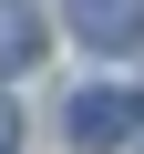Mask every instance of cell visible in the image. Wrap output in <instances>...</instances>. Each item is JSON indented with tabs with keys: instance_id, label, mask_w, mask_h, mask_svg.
Segmentation results:
<instances>
[{
	"instance_id": "obj_1",
	"label": "cell",
	"mask_w": 144,
	"mask_h": 154,
	"mask_svg": "<svg viewBox=\"0 0 144 154\" xmlns=\"http://www.w3.org/2000/svg\"><path fill=\"white\" fill-rule=\"evenodd\" d=\"M134 134H144V93H113V82L72 93V144H83V154H113V144H134Z\"/></svg>"
},
{
	"instance_id": "obj_2",
	"label": "cell",
	"mask_w": 144,
	"mask_h": 154,
	"mask_svg": "<svg viewBox=\"0 0 144 154\" xmlns=\"http://www.w3.org/2000/svg\"><path fill=\"white\" fill-rule=\"evenodd\" d=\"M72 31L93 51H144V0H72Z\"/></svg>"
},
{
	"instance_id": "obj_3",
	"label": "cell",
	"mask_w": 144,
	"mask_h": 154,
	"mask_svg": "<svg viewBox=\"0 0 144 154\" xmlns=\"http://www.w3.org/2000/svg\"><path fill=\"white\" fill-rule=\"evenodd\" d=\"M31 62H41V11L0 0V72H31Z\"/></svg>"
},
{
	"instance_id": "obj_4",
	"label": "cell",
	"mask_w": 144,
	"mask_h": 154,
	"mask_svg": "<svg viewBox=\"0 0 144 154\" xmlns=\"http://www.w3.org/2000/svg\"><path fill=\"white\" fill-rule=\"evenodd\" d=\"M0 154H21V103L0 93Z\"/></svg>"
}]
</instances>
